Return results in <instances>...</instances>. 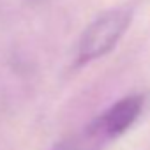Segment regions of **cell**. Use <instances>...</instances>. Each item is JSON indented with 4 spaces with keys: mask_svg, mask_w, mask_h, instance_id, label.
I'll return each mask as SVG.
<instances>
[{
    "mask_svg": "<svg viewBox=\"0 0 150 150\" xmlns=\"http://www.w3.org/2000/svg\"><path fill=\"white\" fill-rule=\"evenodd\" d=\"M134 20L132 6H120L99 14L81 34L76 48V65H87L111 53Z\"/></svg>",
    "mask_w": 150,
    "mask_h": 150,
    "instance_id": "obj_1",
    "label": "cell"
},
{
    "mask_svg": "<svg viewBox=\"0 0 150 150\" xmlns=\"http://www.w3.org/2000/svg\"><path fill=\"white\" fill-rule=\"evenodd\" d=\"M143 106H145V97L141 94H131L118 99L110 108H106L101 115L94 118V122L113 143L134 125V122L139 118L143 111Z\"/></svg>",
    "mask_w": 150,
    "mask_h": 150,
    "instance_id": "obj_2",
    "label": "cell"
},
{
    "mask_svg": "<svg viewBox=\"0 0 150 150\" xmlns=\"http://www.w3.org/2000/svg\"><path fill=\"white\" fill-rule=\"evenodd\" d=\"M106 146L108 145L104 138H101V134L94 131L92 124H87L81 131L62 139L51 150H104Z\"/></svg>",
    "mask_w": 150,
    "mask_h": 150,
    "instance_id": "obj_3",
    "label": "cell"
}]
</instances>
